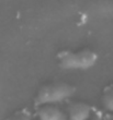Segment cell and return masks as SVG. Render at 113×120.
I'll list each match as a JSON object with an SVG mask.
<instances>
[{
  "instance_id": "8",
  "label": "cell",
  "mask_w": 113,
  "mask_h": 120,
  "mask_svg": "<svg viewBox=\"0 0 113 120\" xmlns=\"http://www.w3.org/2000/svg\"><path fill=\"white\" fill-rule=\"evenodd\" d=\"M108 120H113V114H111V115L108 116Z\"/></svg>"
},
{
  "instance_id": "1",
  "label": "cell",
  "mask_w": 113,
  "mask_h": 120,
  "mask_svg": "<svg viewBox=\"0 0 113 120\" xmlns=\"http://www.w3.org/2000/svg\"><path fill=\"white\" fill-rule=\"evenodd\" d=\"M75 92L76 89L74 86L64 82L45 84L38 92L34 99V104L36 107L42 105L56 104L71 97Z\"/></svg>"
},
{
  "instance_id": "2",
  "label": "cell",
  "mask_w": 113,
  "mask_h": 120,
  "mask_svg": "<svg viewBox=\"0 0 113 120\" xmlns=\"http://www.w3.org/2000/svg\"><path fill=\"white\" fill-rule=\"evenodd\" d=\"M60 68L65 70H87L96 64L98 60L97 54L91 49L85 48L79 51L62 50L57 55Z\"/></svg>"
},
{
  "instance_id": "3",
  "label": "cell",
  "mask_w": 113,
  "mask_h": 120,
  "mask_svg": "<svg viewBox=\"0 0 113 120\" xmlns=\"http://www.w3.org/2000/svg\"><path fill=\"white\" fill-rule=\"evenodd\" d=\"M67 111L68 120H88L91 116V107L82 101H70Z\"/></svg>"
},
{
  "instance_id": "5",
  "label": "cell",
  "mask_w": 113,
  "mask_h": 120,
  "mask_svg": "<svg viewBox=\"0 0 113 120\" xmlns=\"http://www.w3.org/2000/svg\"><path fill=\"white\" fill-rule=\"evenodd\" d=\"M102 107L109 112H113V84L108 85L102 92Z\"/></svg>"
},
{
  "instance_id": "7",
  "label": "cell",
  "mask_w": 113,
  "mask_h": 120,
  "mask_svg": "<svg viewBox=\"0 0 113 120\" xmlns=\"http://www.w3.org/2000/svg\"><path fill=\"white\" fill-rule=\"evenodd\" d=\"M88 120H102V118L100 117L99 114H94L93 116H90V118Z\"/></svg>"
},
{
  "instance_id": "4",
  "label": "cell",
  "mask_w": 113,
  "mask_h": 120,
  "mask_svg": "<svg viewBox=\"0 0 113 120\" xmlns=\"http://www.w3.org/2000/svg\"><path fill=\"white\" fill-rule=\"evenodd\" d=\"M36 116L38 120H68L67 115L54 104L38 106Z\"/></svg>"
},
{
  "instance_id": "6",
  "label": "cell",
  "mask_w": 113,
  "mask_h": 120,
  "mask_svg": "<svg viewBox=\"0 0 113 120\" xmlns=\"http://www.w3.org/2000/svg\"><path fill=\"white\" fill-rule=\"evenodd\" d=\"M7 120H32V117L28 111L21 110V111L14 112L12 116H10Z\"/></svg>"
}]
</instances>
